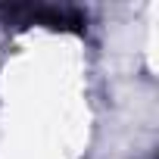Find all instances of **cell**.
Masks as SVG:
<instances>
[{
  "instance_id": "6da1fadb",
  "label": "cell",
  "mask_w": 159,
  "mask_h": 159,
  "mask_svg": "<svg viewBox=\"0 0 159 159\" xmlns=\"http://www.w3.org/2000/svg\"><path fill=\"white\" fill-rule=\"evenodd\" d=\"M0 19L7 25H44L50 31H69V34H84L88 16L75 7H0Z\"/></svg>"
}]
</instances>
